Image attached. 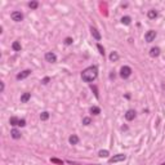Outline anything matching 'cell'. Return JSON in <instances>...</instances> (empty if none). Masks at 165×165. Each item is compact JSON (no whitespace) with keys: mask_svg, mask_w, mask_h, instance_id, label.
<instances>
[{"mask_svg":"<svg viewBox=\"0 0 165 165\" xmlns=\"http://www.w3.org/2000/svg\"><path fill=\"white\" fill-rule=\"evenodd\" d=\"M97 75H98V70H97V67H88V68H85L84 71L81 72V77H82V80H84V81H88V82L95 80Z\"/></svg>","mask_w":165,"mask_h":165,"instance_id":"obj_1","label":"cell"},{"mask_svg":"<svg viewBox=\"0 0 165 165\" xmlns=\"http://www.w3.org/2000/svg\"><path fill=\"white\" fill-rule=\"evenodd\" d=\"M130 75H132V68H130L129 66L121 67V70H120V76H121L122 79H127V77H129Z\"/></svg>","mask_w":165,"mask_h":165,"instance_id":"obj_2","label":"cell"},{"mask_svg":"<svg viewBox=\"0 0 165 165\" xmlns=\"http://www.w3.org/2000/svg\"><path fill=\"white\" fill-rule=\"evenodd\" d=\"M155 37H156V31H154V30L147 31V34L144 35V39H146L147 43H151V41H154V40H155Z\"/></svg>","mask_w":165,"mask_h":165,"instance_id":"obj_3","label":"cell"},{"mask_svg":"<svg viewBox=\"0 0 165 165\" xmlns=\"http://www.w3.org/2000/svg\"><path fill=\"white\" fill-rule=\"evenodd\" d=\"M10 17H12V19L14 21V22H21V21L23 19V14L21 12H13L10 14Z\"/></svg>","mask_w":165,"mask_h":165,"instance_id":"obj_4","label":"cell"},{"mask_svg":"<svg viewBox=\"0 0 165 165\" xmlns=\"http://www.w3.org/2000/svg\"><path fill=\"white\" fill-rule=\"evenodd\" d=\"M45 61L50 62V63H54V62L57 61V56L53 52H48V53H45Z\"/></svg>","mask_w":165,"mask_h":165,"instance_id":"obj_5","label":"cell"},{"mask_svg":"<svg viewBox=\"0 0 165 165\" xmlns=\"http://www.w3.org/2000/svg\"><path fill=\"white\" fill-rule=\"evenodd\" d=\"M127 159L125 155H122V154H119V155H115L114 157L110 159V162H119V161H124Z\"/></svg>","mask_w":165,"mask_h":165,"instance_id":"obj_6","label":"cell"},{"mask_svg":"<svg viewBox=\"0 0 165 165\" xmlns=\"http://www.w3.org/2000/svg\"><path fill=\"white\" fill-rule=\"evenodd\" d=\"M30 74H31L30 70H25V71H22V72H19V74L17 75V80H23V79H26L27 76H30Z\"/></svg>","mask_w":165,"mask_h":165,"instance_id":"obj_7","label":"cell"},{"mask_svg":"<svg viewBox=\"0 0 165 165\" xmlns=\"http://www.w3.org/2000/svg\"><path fill=\"white\" fill-rule=\"evenodd\" d=\"M134 117H135V111H134V110H129V111H127V114H125V119H127L128 121H132Z\"/></svg>","mask_w":165,"mask_h":165,"instance_id":"obj_8","label":"cell"},{"mask_svg":"<svg viewBox=\"0 0 165 165\" xmlns=\"http://www.w3.org/2000/svg\"><path fill=\"white\" fill-rule=\"evenodd\" d=\"M90 32H92V35H93V37H94L95 40H101V34L98 32V30H97V29L90 27Z\"/></svg>","mask_w":165,"mask_h":165,"instance_id":"obj_9","label":"cell"},{"mask_svg":"<svg viewBox=\"0 0 165 165\" xmlns=\"http://www.w3.org/2000/svg\"><path fill=\"white\" fill-rule=\"evenodd\" d=\"M30 98H31V93H23L22 95H21V102H22V103H26Z\"/></svg>","mask_w":165,"mask_h":165,"instance_id":"obj_10","label":"cell"},{"mask_svg":"<svg viewBox=\"0 0 165 165\" xmlns=\"http://www.w3.org/2000/svg\"><path fill=\"white\" fill-rule=\"evenodd\" d=\"M159 54H160V49L159 48H152L151 50H150V56L151 57H159Z\"/></svg>","mask_w":165,"mask_h":165,"instance_id":"obj_11","label":"cell"},{"mask_svg":"<svg viewBox=\"0 0 165 165\" xmlns=\"http://www.w3.org/2000/svg\"><path fill=\"white\" fill-rule=\"evenodd\" d=\"M10 135H12L14 139H18V138H21V132H19V130H17V129H12Z\"/></svg>","mask_w":165,"mask_h":165,"instance_id":"obj_12","label":"cell"},{"mask_svg":"<svg viewBox=\"0 0 165 165\" xmlns=\"http://www.w3.org/2000/svg\"><path fill=\"white\" fill-rule=\"evenodd\" d=\"M147 17H148L150 19H155V18L157 17V12H156V10H154V9H151V10H148Z\"/></svg>","mask_w":165,"mask_h":165,"instance_id":"obj_13","label":"cell"},{"mask_svg":"<svg viewBox=\"0 0 165 165\" xmlns=\"http://www.w3.org/2000/svg\"><path fill=\"white\" fill-rule=\"evenodd\" d=\"M68 141H70L71 144H77V143H79V137L75 135V134H72V135L68 138Z\"/></svg>","mask_w":165,"mask_h":165,"instance_id":"obj_14","label":"cell"},{"mask_svg":"<svg viewBox=\"0 0 165 165\" xmlns=\"http://www.w3.org/2000/svg\"><path fill=\"white\" fill-rule=\"evenodd\" d=\"M130 22H132V18L128 17V16H125V17L121 18V23H122V25H130Z\"/></svg>","mask_w":165,"mask_h":165,"instance_id":"obj_15","label":"cell"},{"mask_svg":"<svg viewBox=\"0 0 165 165\" xmlns=\"http://www.w3.org/2000/svg\"><path fill=\"white\" fill-rule=\"evenodd\" d=\"M48 119H49V112L44 111V112L40 114V120H41V121H45V120H48Z\"/></svg>","mask_w":165,"mask_h":165,"instance_id":"obj_16","label":"cell"},{"mask_svg":"<svg viewBox=\"0 0 165 165\" xmlns=\"http://www.w3.org/2000/svg\"><path fill=\"white\" fill-rule=\"evenodd\" d=\"M119 59V54L116 53V52H112L111 54H110V61L111 62H116Z\"/></svg>","mask_w":165,"mask_h":165,"instance_id":"obj_17","label":"cell"},{"mask_svg":"<svg viewBox=\"0 0 165 165\" xmlns=\"http://www.w3.org/2000/svg\"><path fill=\"white\" fill-rule=\"evenodd\" d=\"M90 112H92L93 115H99V114H101V108L97 107V106H93V107H90Z\"/></svg>","mask_w":165,"mask_h":165,"instance_id":"obj_18","label":"cell"},{"mask_svg":"<svg viewBox=\"0 0 165 165\" xmlns=\"http://www.w3.org/2000/svg\"><path fill=\"white\" fill-rule=\"evenodd\" d=\"M18 121H19V119H17V117H10V120H9V122H10V125H13V127H16V125H18Z\"/></svg>","mask_w":165,"mask_h":165,"instance_id":"obj_19","label":"cell"},{"mask_svg":"<svg viewBox=\"0 0 165 165\" xmlns=\"http://www.w3.org/2000/svg\"><path fill=\"white\" fill-rule=\"evenodd\" d=\"M98 155H99L101 157H107V156H108V151H107V150H101V151L98 152Z\"/></svg>","mask_w":165,"mask_h":165,"instance_id":"obj_20","label":"cell"},{"mask_svg":"<svg viewBox=\"0 0 165 165\" xmlns=\"http://www.w3.org/2000/svg\"><path fill=\"white\" fill-rule=\"evenodd\" d=\"M29 7H30L31 9H36V8L39 7V3H37V2H30V3H29Z\"/></svg>","mask_w":165,"mask_h":165,"instance_id":"obj_21","label":"cell"},{"mask_svg":"<svg viewBox=\"0 0 165 165\" xmlns=\"http://www.w3.org/2000/svg\"><path fill=\"white\" fill-rule=\"evenodd\" d=\"M12 48H13L14 50H21V44L18 43V41H14L13 45H12Z\"/></svg>","mask_w":165,"mask_h":165,"instance_id":"obj_22","label":"cell"},{"mask_svg":"<svg viewBox=\"0 0 165 165\" xmlns=\"http://www.w3.org/2000/svg\"><path fill=\"white\" fill-rule=\"evenodd\" d=\"M90 122H92L90 117H84V119H82V124H84V125H89Z\"/></svg>","mask_w":165,"mask_h":165,"instance_id":"obj_23","label":"cell"},{"mask_svg":"<svg viewBox=\"0 0 165 165\" xmlns=\"http://www.w3.org/2000/svg\"><path fill=\"white\" fill-rule=\"evenodd\" d=\"M50 161H52V162H54V164H59V165H62V164H63V161H62V160H59V159H56V157L50 159Z\"/></svg>","mask_w":165,"mask_h":165,"instance_id":"obj_24","label":"cell"},{"mask_svg":"<svg viewBox=\"0 0 165 165\" xmlns=\"http://www.w3.org/2000/svg\"><path fill=\"white\" fill-rule=\"evenodd\" d=\"M97 48H98V50H99V53H101L102 56H105V49H103V47H102L101 44H98V45H97Z\"/></svg>","mask_w":165,"mask_h":165,"instance_id":"obj_25","label":"cell"},{"mask_svg":"<svg viewBox=\"0 0 165 165\" xmlns=\"http://www.w3.org/2000/svg\"><path fill=\"white\" fill-rule=\"evenodd\" d=\"M72 41H74V40H72L71 37H66V39H65V44H67V45H71V44H72Z\"/></svg>","mask_w":165,"mask_h":165,"instance_id":"obj_26","label":"cell"},{"mask_svg":"<svg viewBox=\"0 0 165 165\" xmlns=\"http://www.w3.org/2000/svg\"><path fill=\"white\" fill-rule=\"evenodd\" d=\"M26 125V121L23 120V119H19V121H18V127H25Z\"/></svg>","mask_w":165,"mask_h":165,"instance_id":"obj_27","label":"cell"},{"mask_svg":"<svg viewBox=\"0 0 165 165\" xmlns=\"http://www.w3.org/2000/svg\"><path fill=\"white\" fill-rule=\"evenodd\" d=\"M48 81H49V77H44V80H43V84H48Z\"/></svg>","mask_w":165,"mask_h":165,"instance_id":"obj_28","label":"cell"},{"mask_svg":"<svg viewBox=\"0 0 165 165\" xmlns=\"http://www.w3.org/2000/svg\"><path fill=\"white\" fill-rule=\"evenodd\" d=\"M162 88H164V89H165V84H164V85H162Z\"/></svg>","mask_w":165,"mask_h":165,"instance_id":"obj_29","label":"cell"},{"mask_svg":"<svg viewBox=\"0 0 165 165\" xmlns=\"http://www.w3.org/2000/svg\"><path fill=\"white\" fill-rule=\"evenodd\" d=\"M161 165H165V162H162V164H161Z\"/></svg>","mask_w":165,"mask_h":165,"instance_id":"obj_30","label":"cell"}]
</instances>
